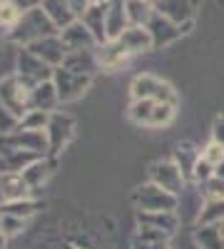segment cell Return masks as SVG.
<instances>
[{
	"mask_svg": "<svg viewBox=\"0 0 224 249\" xmlns=\"http://www.w3.org/2000/svg\"><path fill=\"white\" fill-rule=\"evenodd\" d=\"M137 222L145 230H157V232H165L172 237L182 219L177 212H137Z\"/></svg>",
	"mask_w": 224,
	"mask_h": 249,
	"instance_id": "17",
	"label": "cell"
},
{
	"mask_svg": "<svg viewBox=\"0 0 224 249\" xmlns=\"http://www.w3.org/2000/svg\"><path fill=\"white\" fill-rule=\"evenodd\" d=\"M147 177L152 184L162 187V190H167L170 195H182L187 187V177L177 167L174 160H159V162H152L150 170H147Z\"/></svg>",
	"mask_w": 224,
	"mask_h": 249,
	"instance_id": "5",
	"label": "cell"
},
{
	"mask_svg": "<svg viewBox=\"0 0 224 249\" xmlns=\"http://www.w3.org/2000/svg\"><path fill=\"white\" fill-rule=\"evenodd\" d=\"M105 15H107V5H90L83 15H80V20L87 25V30L95 35V40L100 45L107 43V23H105Z\"/></svg>",
	"mask_w": 224,
	"mask_h": 249,
	"instance_id": "21",
	"label": "cell"
},
{
	"mask_svg": "<svg viewBox=\"0 0 224 249\" xmlns=\"http://www.w3.org/2000/svg\"><path fill=\"white\" fill-rule=\"evenodd\" d=\"M150 3H157V0H150Z\"/></svg>",
	"mask_w": 224,
	"mask_h": 249,
	"instance_id": "44",
	"label": "cell"
},
{
	"mask_svg": "<svg viewBox=\"0 0 224 249\" xmlns=\"http://www.w3.org/2000/svg\"><path fill=\"white\" fill-rule=\"evenodd\" d=\"M212 177H214V167H212L207 160H202V157H199V162L194 164L192 179H194L197 184H202V182H207V179H212Z\"/></svg>",
	"mask_w": 224,
	"mask_h": 249,
	"instance_id": "36",
	"label": "cell"
},
{
	"mask_svg": "<svg viewBox=\"0 0 224 249\" xmlns=\"http://www.w3.org/2000/svg\"><path fill=\"white\" fill-rule=\"evenodd\" d=\"M25 224H28V219L3 214V222H0V232H3V237H5V239H10V237H15V234L23 232V230H25Z\"/></svg>",
	"mask_w": 224,
	"mask_h": 249,
	"instance_id": "34",
	"label": "cell"
},
{
	"mask_svg": "<svg viewBox=\"0 0 224 249\" xmlns=\"http://www.w3.org/2000/svg\"><path fill=\"white\" fill-rule=\"evenodd\" d=\"M33 187L25 179L23 172H10L0 177V195L3 202H15V199H33Z\"/></svg>",
	"mask_w": 224,
	"mask_h": 249,
	"instance_id": "16",
	"label": "cell"
},
{
	"mask_svg": "<svg viewBox=\"0 0 224 249\" xmlns=\"http://www.w3.org/2000/svg\"><path fill=\"white\" fill-rule=\"evenodd\" d=\"M95 55H97V62H100V70H107V72L120 70L122 65H127L130 57H132L125 48L117 43V40H107V43L97 45Z\"/></svg>",
	"mask_w": 224,
	"mask_h": 249,
	"instance_id": "13",
	"label": "cell"
},
{
	"mask_svg": "<svg viewBox=\"0 0 224 249\" xmlns=\"http://www.w3.org/2000/svg\"><path fill=\"white\" fill-rule=\"evenodd\" d=\"M20 120L15 112H10L3 102H0V137H5V135H13L15 130H20Z\"/></svg>",
	"mask_w": 224,
	"mask_h": 249,
	"instance_id": "32",
	"label": "cell"
},
{
	"mask_svg": "<svg viewBox=\"0 0 224 249\" xmlns=\"http://www.w3.org/2000/svg\"><path fill=\"white\" fill-rule=\"evenodd\" d=\"M132 202L137 207V212H177L179 207V197L177 195H170L167 190L147 182L135 190L132 195Z\"/></svg>",
	"mask_w": 224,
	"mask_h": 249,
	"instance_id": "3",
	"label": "cell"
},
{
	"mask_svg": "<svg viewBox=\"0 0 224 249\" xmlns=\"http://www.w3.org/2000/svg\"><path fill=\"white\" fill-rule=\"evenodd\" d=\"M202 160H207L212 167H217L219 162H224V144L222 142H217V140H212L205 150H202Z\"/></svg>",
	"mask_w": 224,
	"mask_h": 249,
	"instance_id": "35",
	"label": "cell"
},
{
	"mask_svg": "<svg viewBox=\"0 0 224 249\" xmlns=\"http://www.w3.org/2000/svg\"><path fill=\"white\" fill-rule=\"evenodd\" d=\"M199 190H202V197H205V199H224V179H219L214 175L212 179L202 182Z\"/></svg>",
	"mask_w": 224,
	"mask_h": 249,
	"instance_id": "33",
	"label": "cell"
},
{
	"mask_svg": "<svg viewBox=\"0 0 224 249\" xmlns=\"http://www.w3.org/2000/svg\"><path fill=\"white\" fill-rule=\"evenodd\" d=\"M13 3H15L20 10L25 13V10H33V8H37L40 3H43V0H13Z\"/></svg>",
	"mask_w": 224,
	"mask_h": 249,
	"instance_id": "38",
	"label": "cell"
},
{
	"mask_svg": "<svg viewBox=\"0 0 224 249\" xmlns=\"http://www.w3.org/2000/svg\"><path fill=\"white\" fill-rule=\"evenodd\" d=\"M43 160L40 155H33L28 150H17V147H0V175H10V172H23L28 170L33 162Z\"/></svg>",
	"mask_w": 224,
	"mask_h": 249,
	"instance_id": "15",
	"label": "cell"
},
{
	"mask_svg": "<svg viewBox=\"0 0 224 249\" xmlns=\"http://www.w3.org/2000/svg\"><path fill=\"white\" fill-rule=\"evenodd\" d=\"M147 30H150V35H152L155 50H157V48H167V45L177 43V40H179L182 35H187V33L182 30V28H179L177 23H172V20H167L165 15H159L157 10H155L152 20L147 23Z\"/></svg>",
	"mask_w": 224,
	"mask_h": 249,
	"instance_id": "10",
	"label": "cell"
},
{
	"mask_svg": "<svg viewBox=\"0 0 224 249\" xmlns=\"http://www.w3.org/2000/svg\"><path fill=\"white\" fill-rule=\"evenodd\" d=\"M52 167H55V160H50V157H43V160L33 162L28 170H23V175H25V179L30 182V187H33V190H37V187H43V184H45V179L50 177Z\"/></svg>",
	"mask_w": 224,
	"mask_h": 249,
	"instance_id": "26",
	"label": "cell"
},
{
	"mask_svg": "<svg viewBox=\"0 0 224 249\" xmlns=\"http://www.w3.org/2000/svg\"><path fill=\"white\" fill-rule=\"evenodd\" d=\"M40 5H43V10L48 13V18L55 23L57 30H65L68 25L75 23V20H80L77 13L70 5V0H43Z\"/></svg>",
	"mask_w": 224,
	"mask_h": 249,
	"instance_id": "20",
	"label": "cell"
},
{
	"mask_svg": "<svg viewBox=\"0 0 224 249\" xmlns=\"http://www.w3.org/2000/svg\"><path fill=\"white\" fill-rule=\"evenodd\" d=\"M105 23H107V40H117L122 33L130 28V15H127V3L125 0H112V3L107 5Z\"/></svg>",
	"mask_w": 224,
	"mask_h": 249,
	"instance_id": "18",
	"label": "cell"
},
{
	"mask_svg": "<svg viewBox=\"0 0 224 249\" xmlns=\"http://www.w3.org/2000/svg\"><path fill=\"white\" fill-rule=\"evenodd\" d=\"M0 212L20 217V219H30L37 212V202L35 199H15V202H0Z\"/></svg>",
	"mask_w": 224,
	"mask_h": 249,
	"instance_id": "29",
	"label": "cell"
},
{
	"mask_svg": "<svg viewBox=\"0 0 224 249\" xmlns=\"http://www.w3.org/2000/svg\"><path fill=\"white\" fill-rule=\"evenodd\" d=\"M0 37H8V30H5V25L0 23Z\"/></svg>",
	"mask_w": 224,
	"mask_h": 249,
	"instance_id": "40",
	"label": "cell"
},
{
	"mask_svg": "<svg viewBox=\"0 0 224 249\" xmlns=\"http://www.w3.org/2000/svg\"><path fill=\"white\" fill-rule=\"evenodd\" d=\"M30 53H35L40 60H45L50 68H60L65 62V57H68V48H65V43H63V37H60V33L57 35H50V37H43V40H37V43H33L30 48H28Z\"/></svg>",
	"mask_w": 224,
	"mask_h": 249,
	"instance_id": "11",
	"label": "cell"
},
{
	"mask_svg": "<svg viewBox=\"0 0 224 249\" xmlns=\"http://www.w3.org/2000/svg\"><path fill=\"white\" fill-rule=\"evenodd\" d=\"M60 30L55 28V23L48 18V13L43 10V5H37L33 10H25L20 15V20L8 30V37L10 43L20 45V48H30L33 43L43 37H50V35H57Z\"/></svg>",
	"mask_w": 224,
	"mask_h": 249,
	"instance_id": "1",
	"label": "cell"
},
{
	"mask_svg": "<svg viewBox=\"0 0 224 249\" xmlns=\"http://www.w3.org/2000/svg\"><path fill=\"white\" fill-rule=\"evenodd\" d=\"M117 43L125 48L132 57H135V55H142V53L155 50V43H152L150 30H147V28H142V25H130L125 33L117 37Z\"/></svg>",
	"mask_w": 224,
	"mask_h": 249,
	"instance_id": "14",
	"label": "cell"
},
{
	"mask_svg": "<svg viewBox=\"0 0 224 249\" xmlns=\"http://www.w3.org/2000/svg\"><path fill=\"white\" fill-rule=\"evenodd\" d=\"M155 10L177 23L185 33H190L194 25V0H157Z\"/></svg>",
	"mask_w": 224,
	"mask_h": 249,
	"instance_id": "9",
	"label": "cell"
},
{
	"mask_svg": "<svg viewBox=\"0 0 224 249\" xmlns=\"http://www.w3.org/2000/svg\"><path fill=\"white\" fill-rule=\"evenodd\" d=\"M3 5H5V0H0V10H3Z\"/></svg>",
	"mask_w": 224,
	"mask_h": 249,
	"instance_id": "42",
	"label": "cell"
},
{
	"mask_svg": "<svg viewBox=\"0 0 224 249\" xmlns=\"http://www.w3.org/2000/svg\"><path fill=\"white\" fill-rule=\"evenodd\" d=\"M30 97H33V88H28L15 72L0 80V102H3L10 112H15L20 120L33 110Z\"/></svg>",
	"mask_w": 224,
	"mask_h": 249,
	"instance_id": "4",
	"label": "cell"
},
{
	"mask_svg": "<svg viewBox=\"0 0 224 249\" xmlns=\"http://www.w3.org/2000/svg\"><path fill=\"white\" fill-rule=\"evenodd\" d=\"M0 222H3V212H0Z\"/></svg>",
	"mask_w": 224,
	"mask_h": 249,
	"instance_id": "43",
	"label": "cell"
},
{
	"mask_svg": "<svg viewBox=\"0 0 224 249\" xmlns=\"http://www.w3.org/2000/svg\"><path fill=\"white\" fill-rule=\"evenodd\" d=\"M70 5H72V10H75L77 18H80V15H83V13L92 5V0H70Z\"/></svg>",
	"mask_w": 224,
	"mask_h": 249,
	"instance_id": "37",
	"label": "cell"
},
{
	"mask_svg": "<svg viewBox=\"0 0 224 249\" xmlns=\"http://www.w3.org/2000/svg\"><path fill=\"white\" fill-rule=\"evenodd\" d=\"M194 239H197V244L202 249H224V227L222 224L199 227Z\"/></svg>",
	"mask_w": 224,
	"mask_h": 249,
	"instance_id": "24",
	"label": "cell"
},
{
	"mask_svg": "<svg viewBox=\"0 0 224 249\" xmlns=\"http://www.w3.org/2000/svg\"><path fill=\"white\" fill-rule=\"evenodd\" d=\"M127 3V15H130V25H142L147 28V23L155 15V3L150 0H125Z\"/></svg>",
	"mask_w": 224,
	"mask_h": 249,
	"instance_id": "23",
	"label": "cell"
},
{
	"mask_svg": "<svg viewBox=\"0 0 224 249\" xmlns=\"http://www.w3.org/2000/svg\"><path fill=\"white\" fill-rule=\"evenodd\" d=\"M130 97L132 100H157V102H172L177 105V90L167 80H162L152 72H142L132 80L130 85Z\"/></svg>",
	"mask_w": 224,
	"mask_h": 249,
	"instance_id": "2",
	"label": "cell"
},
{
	"mask_svg": "<svg viewBox=\"0 0 224 249\" xmlns=\"http://www.w3.org/2000/svg\"><path fill=\"white\" fill-rule=\"evenodd\" d=\"M92 77L95 75H83V72H72L68 68H55V75H52V82L57 88V95H60V102H72L77 97H83L87 92V88L92 85Z\"/></svg>",
	"mask_w": 224,
	"mask_h": 249,
	"instance_id": "7",
	"label": "cell"
},
{
	"mask_svg": "<svg viewBox=\"0 0 224 249\" xmlns=\"http://www.w3.org/2000/svg\"><path fill=\"white\" fill-rule=\"evenodd\" d=\"M5 247V237H3V232H0V249Z\"/></svg>",
	"mask_w": 224,
	"mask_h": 249,
	"instance_id": "41",
	"label": "cell"
},
{
	"mask_svg": "<svg viewBox=\"0 0 224 249\" xmlns=\"http://www.w3.org/2000/svg\"><path fill=\"white\" fill-rule=\"evenodd\" d=\"M199 227H209V224H224V199H205L202 212L197 219Z\"/></svg>",
	"mask_w": 224,
	"mask_h": 249,
	"instance_id": "28",
	"label": "cell"
},
{
	"mask_svg": "<svg viewBox=\"0 0 224 249\" xmlns=\"http://www.w3.org/2000/svg\"><path fill=\"white\" fill-rule=\"evenodd\" d=\"M155 105H157V100H132L130 107H127V117L135 124H139V127H150Z\"/></svg>",
	"mask_w": 224,
	"mask_h": 249,
	"instance_id": "27",
	"label": "cell"
},
{
	"mask_svg": "<svg viewBox=\"0 0 224 249\" xmlns=\"http://www.w3.org/2000/svg\"><path fill=\"white\" fill-rule=\"evenodd\" d=\"M60 37H63V43H65V48L70 53H77V50H97V45H100L83 20H75L72 25H68L65 30H60Z\"/></svg>",
	"mask_w": 224,
	"mask_h": 249,
	"instance_id": "12",
	"label": "cell"
},
{
	"mask_svg": "<svg viewBox=\"0 0 224 249\" xmlns=\"http://www.w3.org/2000/svg\"><path fill=\"white\" fill-rule=\"evenodd\" d=\"M45 135H48V157L55 160L60 152L68 147V142L72 140V135H75V120L68 112H52Z\"/></svg>",
	"mask_w": 224,
	"mask_h": 249,
	"instance_id": "8",
	"label": "cell"
},
{
	"mask_svg": "<svg viewBox=\"0 0 224 249\" xmlns=\"http://www.w3.org/2000/svg\"><path fill=\"white\" fill-rule=\"evenodd\" d=\"M48 122H50V112H43V110H30L23 122H20V127L23 130H48Z\"/></svg>",
	"mask_w": 224,
	"mask_h": 249,
	"instance_id": "31",
	"label": "cell"
},
{
	"mask_svg": "<svg viewBox=\"0 0 224 249\" xmlns=\"http://www.w3.org/2000/svg\"><path fill=\"white\" fill-rule=\"evenodd\" d=\"M214 175H217L219 179H224V162H219L217 167H214Z\"/></svg>",
	"mask_w": 224,
	"mask_h": 249,
	"instance_id": "39",
	"label": "cell"
},
{
	"mask_svg": "<svg viewBox=\"0 0 224 249\" xmlns=\"http://www.w3.org/2000/svg\"><path fill=\"white\" fill-rule=\"evenodd\" d=\"M132 249H170V234L139 227V232L132 239Z\"/></svg>",
	"mask_w": 224,
	"mask_h": 249,
	"instance_id": "22",
	"label": "cell"
},
{
	"mask_svg": "<svg viewBox=\"0 0 224 249\" xmlns=\"http://www.w3.org/2000/svg\"><path fill=\"white\" fill-rule=\"evenodd\" d=\"M15 75L25 82L28 88H37L40 82H48L52 80L55 75V68H50L45 60H40L35 53H30L28 48L20 50L17 55V68H15Z\"/></svg>",
	"mask_w": 224,
	"mask_h": 249,
	"instance_id": "6",
	"label": "cell"
},
{
	"mask_svg": "<svg viewBox=\"0 0 224 249\" xmlns=\"http://www.w3.org/2000/svg\"><path fill=\"white\" fill-rule=\"evenodd\" d=\"M199 157H202V150H194L192 144H179V147L174 150V155H172V160L177 162V167L185 172L187 179H192L194 164L199 162Z\"/></svg>",
	"mask_w": 224,
	"mask_h": 249,
	"instance_id": "25",
	"label": "cell"
},
{
	"mask_svg": "<svg viewBox=\"0 0 224 249\" xmlns=\"http://www.w3.org/2000/svg\"><path fill=\"white\" fill-rule=\"evenodd\" d=\"M30 105H33V110H43V112H50V115L57 112V105H63V102H60V95H57V88H55L52 80L40 82L37 88H33Z\"/></svg>",
	"mask_w": 224,
	"mask_h": 249,
	"instance_id": "19",
	"label": "cell"
},
{
	"mask_svg": "<svg viewBox=\"0 0 224 249\" xmlns=\"http://www.w3.org/2000/svg\"><path fill=\"white\" fill-rule=\"evenodd\" d=\"M174 117H177V105H172V102H157L155 110H152L150 127H152V130H157V127H167V124H172Z\"/></svg>",
	"mask_w": 224,
	"mask_h": 249,
	"instance_id": "30",
	"label": "cell"
}]
</instances>
